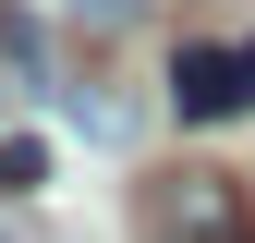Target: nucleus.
<instances>
[{"label": "nucleus", "instance_id": "f257e3e1", "mask_svg": "<svg viewBox=\"0 0 255 243\" xmlns=\"http://www.w3.org/2000/svg\"><path fill=\"white\" fill-rule=\"evenodd\" d=\"M134 231L146 243H255V195L231 170H158L134 195Z\"/></svg>", "mask_w": 255, "mask_h": 243}, {"label": "nucleus", "instance_id": "f03ea898", "mask_svg": "<svg viewBox=\"0 0 255 243\" xmlns=\"http://www.w3.org/2000/svg\"><path fill=\"white\" fill-rule=\"evenodd\" d=\"M170 110L195 122V134L207 122H243L255 110V37H182L170 49Z\"/></svg>", "mask_w": 255, "mask_h": 243}, {"label": "nucleus", "instance_id": "7ed1b4c3", "mask_svg": "<svg viewBox=\"0 0 255 243\" xmlns=\"http://www.w3.org/2000/svg\"><path fill=\"white\" fill-rule=\"evenodd\" d=\"M37 182H49V146H37V134H0V195L37 207Z\"/></svg>", "mask_w": 255, "mask_h": 243}, {"label": "nucleus", "instance_id": "20e7f679", "mask_svg": "<svg viewBox=\"0 0 255 243\" xmlns=\"http://www.w3.org/2000/svg\"><path fill=\"white\" fill-rule=\"evenodd\" d=\"M0 243H37V231H24V207H12V195H0Z\"/></svg>", "mask_w": 255, "mask_h": 243}]
</instances>
